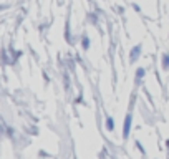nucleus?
I'll return each instance as SVG.
<instances>
[{
	"label": "nucleus",
	"mask_w": 169,
	"mask_h": 159,
	"mask_svg": "<svg viewBox=\"0 0 169 159\" xmlns=\"http://www.w3.org/2000/svg\"><path fill=\"white\" fill-rule=\"evenodd\" d=\"M139 51H141V46H136L134 50L131 51V61H136L138 56H139Z\"/></svg>",
	"instance_id": "nucleus-2"
},
{
	"label": "nucleus",
	"mask_w": 169,
	"mask_h": 159,
	"mask_svg": "<svg viewBox=\"0 0 169 159\" xmlns=\"http://www.w3.org/2000/svg\"><path fill=\"white\" fill-rule=\"evenodd\" d=\"M141 76H144V70H143V68L138 70V78H141Z\"/></svg>",
	"instance_id": "nucleus-4"
},
{
	"label": "nucleus",
	"mask_w": 169,
	"mask_h": 159,
	"mask_svg": "<svg viewBox=\"0 0 169 159\" xmlns=\"http://www.w3.org/2000/svg\"><path fill=\"white\" fill-rule=\"evenodd\" d=\"M129 128H131V116H126V119H124V138H128Z\"/></svg>",
	"instance_id": "nucleus-1"
},
{
	"label": "nucleus",
	"mask_w": 169,
	"mask_h": 159,
	"mask_svg": "<svg viewBox=\"0 0 169 159\" xmlns=\"http://www.w3.org/2000/svg\"><path fill=\"white\" fill-rule=\"evenodd\" d=\"M106 124H108V129H113L114 128V123H113V119H111V118H108V119H106Z\"/></svg>",
	"instance_id": "nucleus-3"
},
{
	"label": "nucleus",
	"mask_w": 169,
	"mask_h": 159,
	"mask_svg": "<svg viewBox=\"0 0 169 159\" xmlns=\"http://www.w3.org/2000/svg\"><path fill=\"white\" fill-rule=\"evenodd\" d=\"M83 45H84V48H88V45H90L88 38H83Z\"/></svg>",
	"instance_id": "nucleus-5"
},
{
	"label": "nucleus",
	"mask_w": 169,
	"mask_h": 159,
	"mask_svg": "<svg viewBox=\"0 0 169 159\" xmlns=\"http://www.w3.org/2000/svg\"><path fill=\"white\" fill-rule=\"evenodd\" d=\"M164 61H166V63H168V65H169V56H164Z\"/></svg>",
	"instance_id": "nucleus-6"
}]
</instances>
